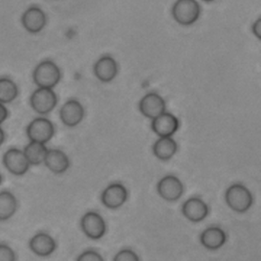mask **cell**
I'll return each instance as SVG.
<instances>
[{"label": "cell", "instance_id": "cell-13", "mask_svg": "<svg viewBox=\"0 0 261 261\" xmlns=\"http://www.w3.org/2000/svg\"><path fill=\"white\" fill-rule=\"evenodd\" d=\"M179 126L178 118L168 112L163 113L152 122V129L159 137H172L177 132Z\"/></svg>", "mask_w": 261, "mask_h": 261}, {"label": "cell", "instance_id": "cell-5", "mask_svg": "<svg viewBox=\"0 0 261 261\" xmlns=\"http://www.w3.org/2000/svg\"><path fill=\"white\" fill-rule=\"evenodd\" d=\"M27 134L31 141L46 144L55 134V127L51 121L41 117L35 118L28 125Z\"/></svg>", "mask_w": 261, "mask_h": 261}, {"label": "cell", "instance_id": "cell-22", "mask_svg": "<svg viewBox=\"0 0 261 261\" xmlns=\"http://www.w3.org/2000/svg\"><path fill=\"white\" fill-rule=\"evenodd\" d=\"M18 87L9 77H0V103L8 104L18 96Z\"/></svg>", "mask_w": 261, "mask_h": 261}, {"label": "cell", "instance_id": "cell-9", "mask_svg": "<svg viewBox=\"0 0 261 261\" xmlns=\"http://www.w3.org/2000/svg\"><path fill=\"white\" fill-rule=\"evenodd\" d=\"M139 109L144 116L153 120L166 112V101L159 94L150 92L141 99Z\"/></svg>", "mask_w": 261, "mask_h": 261}, {"label": "cell", "instance_id": "cell-25", "mask_svg": "<svg viewBox=\"0 0 261 261\" xmlns=\"http://www.w3.org/2000/svg\"><path fill=\"white\" fill-rule=\"evenodd\" d=\"M77 260L79 261H103L104 258L100 254L96 252L93 250H88L82 253L80 256L77 257Z\"/></svg>", "mask_w": 261, "mask_h": 261}, {"label": "cell", "instance_id": "cell-27", "mask_svg": "<svg viewBox=\"0 0 261 261\" xmlns=\"http://www.w3.org/2000/svg\"><path fill=\"white\" fill-rule=\"evenodd\" d=\"M8 117V110L6 106L3 103H0V124L5 122Z\"/></svg>", "mask_w": 261, "mask_h": 261}, {"label": "cell", "instance_id": "cell-7", "mask_svg": "<svg viewBox=\"0 0 261 261\" xmlns=\"http://www.w3.org/2000/svg\"><path fill=\"white\" fill-rule=\"evenodd\" d=\"M157 190L163 199L168 202H175L183 195L184 185L175 175H168L159 180Z\"/></svg>", "mask_w": 261, "mask_h": 261}, {"label": "cell", "instance_id": "cell-11", "mask_svg": "<svg viewBox=\"0 0 261 261\" xmlns=\"http://www.w3.org/2000/svg\"><path fill=\"white\" fill-rule=\"evenodd\" d=\"M84 106L79 100H68L61 107L60 110V118L65 126L69 127L77 126L84 118Z\"/></svg>", "mask_w": 261, "mask_h": 261}, {"label": "cell", "instance_id": "cell-19", "mask_svg": "<svg viewBox=\"0 0 261 261\" xmlns=\"http://www.w3.org/2000/svg\"><path fill=\"white\" fill-rule=\"evenodd\" d=\"M177 149V143L171 137H160L153 146L155 157L163 161L171 159L176 153Z\"/></svg>", "mask_w": 261, "mask_h": 261}, {"label": "cell", "instance_id": "cell-4", "mask_svg": "<svg viewBox=\"0 0 261 261\" xmlns=\"http://www.w3.org/2000/svg\"><path fill=\"white\" fill-rule=\"evenodd\" d=\"M57 105V94L51 88H39L31 95V107L41 115L51 113Z\"/></svg>", "mask_w": 261, "mask_h": 261}, {"label": "cell", "instance_id": "cell-1", "mask_svg": "<svg viewBox=\"0 0 261 261\" xmlns=\"http://www.w3.org/2000/svg\"><path fill=\"white\" fill-rule=\"evenodd\" d=\"M61 79V72L58 65L50 61H42L33 72V80L39 88H55Z\"/></svg>", "mask_w": 261, "mask_h": 261}, {"label": "cell", "instance_id": "cell-8", "mask_svg": "<svg viewBox=\"0 0 261 261\" xmlns=\"http://www.w3.org/2000/svg\"><path fill=\"white\" fill-rule=\"evenodd\" d=\"M3 162L9 172L18 176L27 173L31 166L24 151L16 148L9 149L4 153Z\"/></svg>", "mask_w": 261, "mask_h": 261}, {"label": "cell", "instance_id": "cell-14", "mask_svg": "<svg viewBox=\"0 0 261 261\" xmlns=\"http://www.w3.org/2000/svg\"><path fill=\"white\" fill-rule=\"evenodd\" d=\"M182 213L192 222L198 223L206 218L209 214V207L203 200L193 197L183 204Z\"/></svg>", "mask_w": 261, "mask_h": 261}, {"label": "cell", "instance_id": "cell-29", "mask_svg": "<svg viewBox=\"0 0 261 261\" xmlns=\"http://www.w3.org/2000/svg\"><path fill=\"white\" fill-rule=\"evenodd\" d=\"M3 182V176L1 174H0V186H1V184H2Z\"/></svg>", "mask_w": 261, "mask_h": 261}, {"label": "cell", "instance_id": "cell-28", "mask_svg": "<svg viewBox=\"0 0 261 261\" xmlns=\"http://www.w3.org/2000/svg\"><path fill=\"white\" fill-rule=\"evenodd\" d=\"M4 141H5V133H4L2 127L0 126V146L4 144Z\"/></svg>", "mask_w": 261, "mask_h": 261}, {"label": "cell", "instance_id": "cell-18", "mask_svg": "<svg viewBox=\"0 0 261 261\" xmlns=\"http://www.w3.org/2000/svg\"><path fill=\"white\" fill-rule=\"evenodd\" d=\"M226 233L220 227H209L200 236V241L204 247L209 250H218L226 242Z\"/></svg>", "mask_w": 261, "mask_h": 261}, {"label": "cell", "instance_id": "cell-15", "mask_svg": "<svg viewBox=\"0 0 261 261\" xmlns=\"http://www.w3.org/2000/svg\"><path fill=\"white\" fill-rule=\"evenodd\" d=\"M29 246L35 255L38 256L46 257L51 255L55 251L57 243L51 235L47 232H41L33 236L30 241Z\"/></svg>", "mask_w": 261, "mask_h": 261}, {"label": "cell", "instance_id": "cell-6", "mask_svg": "<svg viewBox=\"0 0 261 261\" xmlns=\"http://www.w3.org/2000/svg\"><path fill=\"white\" fill-rule=\"evenodd\" d=\"M81 228L86 236L97 240L106 234L107 227L104 218L99 213L89 212L82 217Z\"/></svg>", "mask_w": 261, "mask_h": 261}, {"label": "cell", "instance_id": "cell-23", "mask_svg": "<svg viewBox=\"0 0 261 261\" xmlns=\"http://www.w3.org/2000/svg\"><path fill=\"white\" fill-rule=\"evenodd\" d=\"M114 261H139L140 258L137 253L130 249H123L118 251L114 258Z\"/></svg>", "mask_w": 261, "mask_h": 261}, {"label": "cell", "instance_id": "cell-20", "mask_svg": "<svg viewBox=\"0 0 261 261\" xmlns=\"http://www.w3.org/2000/svg\"><path fill=\"white\" fill-rule=\"evenodd\" d=\"M18 207L16 196L8 190L0 192V221L9 220Z\"/></svg>", "mask_w": 261, "mask_h": 261}, {"label": "cell", "instance_id": "cell-2", "mask_svg": "<svg viewBox=\"0 0 261 261\" xmlns=\"http://www.w3.org/2000/svg\"><path fill=\"white\" fill-rule=\"evenodd\" d=\"M228 206L234 212H247L253 204V197L250 190L242 184H234L228 188L225 193Z\"/></svg>", "mask_w": 261, "mask_h": 261}, {"label": "cell", "instance_id": "cell-26", "mask_svg": "<svg viewBox=\"0 0 261 261\" xmlns=\"http://www.w3.org/2000/svg\"><path fill=\"white\" fill-rule=\"evenodd\" d=\"M252 32L258 39H261V19H257L252 25Z\"/></svg>", "mask_w": 261, "mask_h": 261}, {"label": "cell", "instance_id": "cell-12", "mask_svg": "<svg viewBox=\"0 0 261 261\" xmlns=\"http://www.w3.org/2000/svg\"><path fill=\"white\" fill-rule=\"evenodd\" d=\"M21 23L29 33L38 34L46 27L47 16L39 7L32 6L23 13Z\"/></svg>", "mask_w": 261, "mask_h": 261}, {"label": "cell", "instance_id": "cell-17", "mask_svg": "<svg viewBox=\"0 0 261 261\" xmlns=\"http://www.w3.org/2000/svg\"><path fill=\"white\" fill-rule=\"evenodd\" d=\"M44 164L51 172L55 174L65 173L69 169L70 161L67 154L61 149H48Z\"/></svg>", "mask_w": 261, "mask_h": 261}, {"label": "cell", "instance_id": "cell-10", "mask_svg": "<svg viewBox=\"0 0 261 261\" xmlns=\"http://www.w3.org/2000/svg\"><path fill=\"white\" fill-rule=\"evenodd\" d=\"M128 192L120 183L111 184L105 189L101 194V202L106 207L118 209L126 202Z\"/></svg>", "mask_w": 261, "mask_h": 261}, {"label": "cell", "instance_id": "cell-3", "mask_svg": "<svg viewBox=\"0 0 261 261\" xmlns=\"http://www.w3.org/2000/svg\"><path fill=\"white\" fill-rule=\"evenodd\" d=\"M201 14V7L196 0H177L172 8V16L182 25L195 23Z\"/></svg>", "mask_w": 261, "mask_h": 261}, {"label": "cell", "instance_id": "cell-30", "mask_svg": "<svg viewBox=\"0 0 261 261\" xmlns=\"http://www.w3.org/2000/svg\"><path fill=\"white\" fill-rule=\"evenodd\" d=\"M205 2H212V1H214V0H203Z\"/></svg>", "mask_w": 261, "mask_h": 261}, {"label": "cell", "instance_id": "cell-24", "mask_svg": "<svg viewBox=\"0 0 261 261\" xmlns=\"http://www.w3.org/2000/svg\"><path fill=\"white\" fill-rule=\"evenodd\" d=\"M16 253L6 244H0V261L16 260Z\"/></svg>", "mask_w": 261, "mask_h": 261}, {"label": "cell", "instance_id": "cell-21", "mask_svg": "<svg viewBox=\"0 0 261 261\" xmlns=\"http://www.w3.org/2000/svg\"><path fill=\"white\" fill-rule=\"evenodd\" d=\"M23 151L31 165L39 166L44 163L48 149L43 143L31 141Z\"/></svg>", "mask_w": 261, "mask_h": 261}, {"label": "cell", "instance_id": "cell-16", "mask_svg": "<svg viewBox=\"0 0 261 261\" xmlns=\"http://www.w3.org/2000/svg\"><path fill=\"white\" fill-rule=\"evenodd\" d=\"M94 73L100 82L110 83L118 74V63L112 57L104 56L100 57L94 65Z\"/></svg>", "mask_w": 261, "mask_h": 261}]
</instances>
